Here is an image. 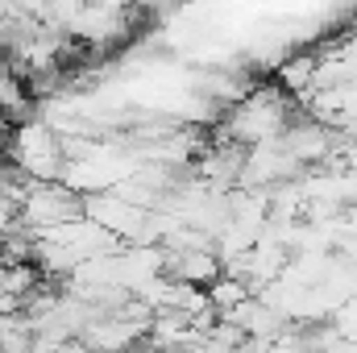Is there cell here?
<instances>
[{
  "label": "cell",
  "instance_id": "cell-1",
  "mask_svg": "<svg viewBox=\"0 0 357 353\" xmlns=\"http://www.w3.org/2000/svg\"><path fill=\"white\" fill-rule=\"evenodd\" d=\"M8 158L29 179H54L63 171V137L46 125H21L13 133Z\"/></svg>",
  "mask_w": 357,
  "mask_h": 353
}]
</instances>
